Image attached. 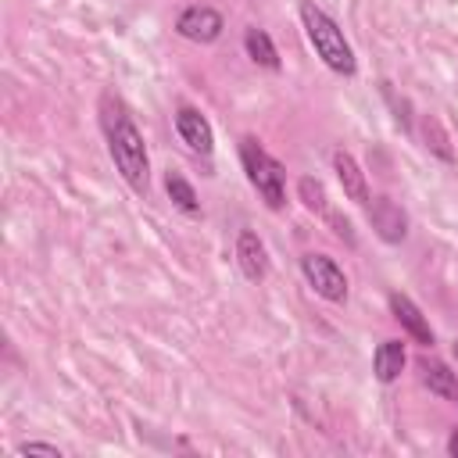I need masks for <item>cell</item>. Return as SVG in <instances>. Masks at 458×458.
<instances>
[{"instance_id": "cell-10", "label": "cell", "mask_w": 458, "mask_h": 458, "mask_svg": "<svg viewBox=\"0 0 458 458\" xmlns=\"http://www.w3.org/2000/svg\"><path fill=\"white\" fill-rule=\"evenodd\" d=\"M333 172H336V179H340V186H344V197L347 200H354V204H369L372 197H369V182H365V172H361V165L347 154V150H336L333 154Z\"/></svg>"}, {"instance_id": "cell-11", "label": "cell", "mask_w": 458, "mask_h": 458, "mask_svg": "<svg viewBox=\"0 0 458 458\" xmlns=\"http://www.w3.org/2000/svg\"><path fill=\"white\" fill-rule=\"evenodd\" d=\"M404 344L401 340H383L379 347H376V354H372V372H376V379L379 383H394L401 372H404Z\"/></svg>"}, {"instance_id": "cell-15", "label": "cell", "mask_w": 458, "mask_h": 458, "mask_svg": "<svg viewBox=\"0 0 458 458\" xmlns=\"http://www.w3.org/2000/svg\"><path fill=\"white\" fill-rule=\"evenodd\" d=\"M422 143H426V150H433L440 161H454V150H451V140H447V132H444V125H440V118L437 114H422Z\"/></svg>"}, {"instance_id": "cell-19", "label": "cell", "mask_w": 458, "mask_h": 458, "mask_svg": "<svg viewBox=\"0 0 458 458\" xmlns=\"http://www.w3.org/2000/svg\"><path fill=\"white\" fill-rule=\"evenodd\" d=\"M447 454L458 458V429H451V437H447Z\"/></svg>"}, {"instance_id": "cell-7", "label": "cell", "mask_w": 458, "mask_h": 458, "mask_svg": "<svg viewBox=\"0 0 458 458\" xmlns=\"http://www.w3.org/2000/svg\"><path fill=\"white\" fill-rule=\"evenodd\" d=\"M175 132H179V140L193 150V154H211L215 150V129H211V122L197 111V107H179L175 111Z\"/></svg>"}, {"instance_id": "cell-14", "label": "cell", "mask_w": 458, "mask_h": 458, "mask_svg": "<svg viewBox=\"0 0 458 458\" xmlns=\"http://www.w3.org/2000/svg\"><path fill=\"white\" fill-rule=\"evenodd\" d=\"M165 190H168V200H172L179 211H186V215H197V211H200L197 190L190 186V179H186V175L168 172V175H165Z\"/></svg>"}, {"instance_id": "cell-9", "label": "cell", "mask_w": 458, "mask_h": 458, "mask_svg": "<svg viewBox=\"0 0 458 458\" xmlns=\"http://www.w3.org/2000/svg\"><path fill=\"white\" fill-rule=\"evenodd\" d=\"M390 315L401 322V329L415 340V344H422V347H433V329H429V322H426V315L419 311V304L408 297V293H390Z\"/></svg>"}, {"instance_id": "cell-13", "label": "cell", "mask_w": 458, "mask_h": 458, "mask_svg": "<svg viewBox=\"0 0 458 458\" xmlns=\"http://www.w3.org/2000/svg\"><path fill=\"white\" fill-rule=\"evenodd\" d=\"M243 50H247V57L254 61V64H261V68H268V72H279V50H276V43H272V36L265 32V29H258V25H250L247 32H243Z\"/></svg>"}, {"instance_id": "cell-20", "label": "cell", "mask_w": 458, "mask_h": 458, "mask_svg": "<svg viewBox=\"0 0 458 458\" xmlns=\"http://www.w3.org/2000/svg\"><path fill=\"white\" fill-rule=\"evenodd\" d=\"M454 358H458V344H454Z\"/></svg>"}, {"instance_id": "cell-1", "label": "cell", "mask_w": 458, "mask_h": 458, "mask_svg": "<svg viewBox=\"0 0 458 458\" xmlns=\"http://www.w3.org/2000/svg\"><path fill=\"white\" fill-rule=\"evenodd\" d=\"M100 125H104V140H107V154L118 168V175L125 179V186L132 193H147L150 186V157H147V143H143V132L136 129L129 107L114 97V93H104L100 97Z\"/></svg>"}, {"instance_id": "cell-5", "label": "cell", "mask_w": 458, "mask_h": 458, "mask_svg": "<svg viewBox=\"0 0 458 458\" xmlns=\"http://www.w3.org/2000/svg\"><path fill=\"white\" fill-rule=\"evenodd\" d=\"M222 29H225V18L208 4H193L175 18V32L190 43H215Z\"/></svg>"}, {"instance_id": "cell-12", "label": "cell", "mask_w": 458, "mask_h": 458, "mask_svg": "<svg viewBox=\"0 0 458 458\" xmlns=\"http://www.w3.org/2000/svg\"><path fill=\"white\" fill-rule=\"evenodd\" d=\"M419 379H422V386H429L437 397H458V379H454V372L444 365V361H437V358H419Z\"/></svg>"}, {"instance_id": "cell-8", "label": "cell", "mask_w": 458, "mask_h": 458, "mask_svg": "<svg viewBox=\"0 0 458 458\" xmlns=\"http://www.w3.org/2000/svg\"><path fill=\"white\" fill-rule=\"evenodd\" d=\"M236 265H240L247 283H265L268 250H265V243H261V236L254 229H240V236H236Z\"/></svg>"}, {"instance_id": "cell-16", "label": "cell", "mask_w": 458, "mask_h": 458, "mask_svg": "<svg viewBox=\"0 0 458 458\" xmlns=\"http://www.w3.org/2000/svg\"><path fill=\"white\" fill-rule=\"evenodd\" d=\"M297 197H301V204L311 211V215H329L333 208H329V193H326V186L318 182V179H311V175H301L297 179Z\"/></svg>"}, {"instance_id": "cell-4", "label": "cell", "mask_w": 458, "mask_h": 458, "mask_svg": "<svg viewBox=\"0 0 458 458\" xmlns=\"http://www.w3.org/2000/svg\"><path fill=\"white\" fill-rule=\"evenodd\" d=\"M301 272H304L308 286L322 301H329V304H344L347 301V276L329 254H304L301 258Z\"/></svg>"}, {"instance_id": "cell-6", "label": "cell", "mask_w": 458, "mask_h": 458, "mask_svg": "<svg viewBox=\"0 0 458 458\" xmlns=\"http://www.w3.org/2000/svg\"><path fill=\"white\" fill-rule=\"evenodd\" d=\"M365 211H369V225L376 229V236H379L383 243H401V240L408 236V215H404V208L394 204L390 197H372V200L365 204Z\"/></svg>"}, {"instance_id": "cell-3", "label": "cell", "mask_w": 458, "mask_h": 458, "mask_svg": "<svg viewBox=\"0 0 458 458\" xmlns=\"http://www.w3.org/2000/svg\"><path fill=\"white\" fill-rule=\"evenodd\" d=\"M240 165L247 172V182L265 200V208L283 211L286 208V168H283V161H276L254 136H243L240 140Z\"/></svg>"}, {"instance_id": "cell-18", "label": "cell", "mask_w": 458, "mask_h": 458, "mask_svg": "<svg viewBox=\"0 0 458 458\" xmlns=\"http://www.w3.org/2000/svg\"><path fill=\"white\" fill-rule=\"evenodd\" d=\"M18 454H50V458H61V451L54 444H39V440H25L18 444Z\"/></svg>"}, {"instance_id": "cell-17", "label": "cell", "mask_w": 458, "mask_h": 458, "mask_svg": "<svg viewBox=\"0 0 458 458\" xmlns=\"http://www.w3.org/2000/svg\"><path fill=\"white\" fill-rule=\"evenodd\" d=\"M326 222H329V229L347 243V247H354V229H351V218L347 215H340V211H329L326 215Z\"/></svg>"}, {"instance_id": "cell-2", "label": "cell", "mask_w": 458, "mask_h": 458, "mask_svg": "<svg viewBox=\"0 0 458 458\" xmlns=\"http://www.w3.org/2000/svg\"><path fill=\"white\" fill-rule=\"evenodd\" d=\"M301 25H304V36L311 43V50L322 57V64L336 75H354L358 72V57L344 36V29L315 4V0H301Z\"/></svg>"}]
</instances>
